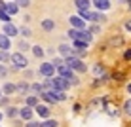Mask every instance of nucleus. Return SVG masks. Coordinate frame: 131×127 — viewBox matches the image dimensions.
Segmentation results:
<instances>
[{
  "instance_id": "nucleus-25",
  "label": "nucleus",
  "mask_w": 131,
  "mask_h": 127,
  "mask_svg": "<svg viewBox=\"0 0 131 127\" xmlns=\"http://www.w3.org/2000/svg\"><path fill=\"white\" fill-rule=\"evenodd\" d=\"M30 89H32L34 93H42V89H44V87H42L40 84H32V85H30Z\"/></svg>"
},
{
  "instance_id": "nucleus-16",
  "label": "nucleus",
  "mask_w": 131,
  "mask_h": 127,
  "mask_svg": "<svg viewBox=\"0 0 131 127\" xmlns=\"http://www.w3.org/2000/svg\"><path fill=\"white\" fill-rule=\"evenodd\" d=\"M74 6L78 8V10H89L91 2H89V0H74Z\"/></svg>"
},
{
  "instance_id": "nucleus-7",
  "label": "nucleus",
  "mask_w": 131,
  "mask_h": 127,
  "mask_svg": "<svg viewBox=\"0 0 131 127\" xmlns=\"http://www.w3.org/2000/svg\"><path fill=\"white\" fill-rule=\"evenodd\" d=\"M69 23L74 27V29H84V27H85V19H82L80 15H70L69 17Z\"/></svg>"
},
{
  "instance_id": "nucleus-5",
  "label": "nucleus",
  "mask_w": 131,
  "mask_h": 127,
  "mask_svg": "<svg viewBox=\"0 0 131 127\" xmlns=\"http://www.w3.org/2000/svg\"><path fill=\"white\" fill-rule=\"evenodd\" d=\"M38 72L42 76H46V78H49V76L55 74V65H53V63H42L40 68H38Z\"/></svg>"
},
{
  "instance_id": "nucleus-39",
  "label": "nucleus",
  "mask_w": 131,
  "mask_h": 127,
  "mask_svg": "<svg viewBox=\"0 0 131 127\" xmlns=\"http://www.w3.org/2000/svg\"><path fill=\"white\" fill-rule=\"evenodd\" d=\"M0 97H2V89H0Z\"/></svg>"
},
{
  "instance_id": "nucleus-35",
  "label": "nucleus",
  "mask_w": 131,
  "mask_h": 127,
  "mask_svg": "<svg viewBox=\"0 0 131 127\" xmlns=\"http://www.w3.org/2000/svg\"><path fill=\"white\" fill-rule=\"evenodd\" d=\"M125 30H129V32H131V21H127V23H125Z\"/></svg>"
},
{
  "instance_id": "nucleus-15",
  "label": "nucleus",
  "mask_w": 131,
  "mask_h": 127,
  "mask_svg": "<svg viewBox=\"0 0 131 127\" xmlns=\"http://www.w3.org/2000/svg\"><path fill=\"white\" fill-rule=\"evenodd\" d=\"M4 10H6L8 13H10V15H15V13H17V10H19V6H17V2H8Z\"/></svg>"
},
{
  "instance_id": "nucleus-29",
  "label": "nucleus",
  "mask_w": 131,
  "mask_h": 127,
  "mask_svg": "<svg viewBox=\"0 0 131 127\" xmlns=\"http://www.w3.org/2000/svg\"><path fill=\"white\" fill-rule=\"evenodd\" d=\"M19 32L23 34V36H30V29H29V27H23V29H21Z\"/></svg>"
},
{
  "instance_id": "nucleus-38",
  "label": "nucleus",
  "mask_w": 131,
  "mask_h": 127,
  "mask_svg": "<svg viewBox=\"0 0 131 127\" xmlns=\"http://www.w3.org/2000/svg\"><path fill=\"white\" fill-rule=\"evenodd\" d=\"M122 2H129V0H122Z\"/></svg>"
},
{
  "instance_id": "nucleus-28",
  "label": "nucleus",
  "mask_w": 131,
  "mask_h": 127,
  "mask_svg": "<svg viewBox=\"0 0 131 127\" xmlns=\"http://www.w3.org/2000/svg\"><path fill=\"white\" fill-rule=\"evenodd\" d=\"M15 2H17V6H19V8H27V6H29V0H15Z\"/></svg>"
},
{
  "instance_id": "nucleus-10",
  "label": "nucleus",
  "mask_w": 131,
  "mask_h": 127,
  "mask_svg": "<svg viewBox=\"0 0 131 127\" xmlns=\"http://www.w3.org/2000/svg\"><path fill=\"white\" fill-rule=\"evenodd\" d=\"M10 46H12L10 36H8L6 32H4V34H0V49H2V51L6 49V51H8V49H10Z\"/></svg>"
},
{
  "instance_id": "nucleus-9",
  "label": "nucleus",
  "mask_w": 131,
  "mask_h": 127,
  "mask_svg": "<svg viewBox=\"0 0 131 127\" xmlns=\"http://www.w3.org/2000/svg\"><path fill=\"white\" fill-rule=\"evenodd\" d=\"M4 32H6V34L12 38V36H15L17 32H19V30H17V27H15V25H12L10 21H6V23H4Z\"/></svg>"
},
{
  "instance_id": "nucleus-11",
  "label": "nucleus",
  "mask_w": 131,
  "mask_h": 127,
  "mask_svg": "<svg viewBox=\"0 0 131 127\" xmlns=\"http://www.w3.org/2000/svg\"><path fill=\"white\" fill-rule=\"evenodd\" d=\"M59 53L63 57H72L74 55V48H70V46H67V44H63V46L59 48Z\"/></svg>"
},
{
  "instance_id": "nucleus-2",
  "label": "nucleus",
  "mask_w": 131,
  "mask_h": 127,
  "mask_svg": "<svg viewBox=\"0 0 131 127\" xmlns=\"http://www.w3.org/2000/svg\"><path fill=\"white\" fill-rule=\"evenodd\" d=\"M55 68H57V72H59V76H63V78H67V80H69L72 85H76V84H78V78L74 76V70H72L70 66L67 65V63H61V65H57Z\"/></svg>"
},
{
  "instance_id": "nucleus-31",
  "label": "nucleus",
  "mask_w": 131,
  "mask_h": 127,
  "mask_svg": "<svg viewBox=\"0 0 131 127\" xmlns=\"http://www.w3.org/2000/svg\"><path fill=\"white\" fill-rule=\"evenodd\" d=\"M19 49H21V51H25V49H29V44H27V42H21V44H19Z\"/></svg>"
},
{
  "instance_id": "nucleus-3",
  "label": "nucleus",
  "mask_w": 131,
  "mask_h": 127,
  "mask_svg": "<svg viewBox=\"0 0 131 127\" xmlns=\"http://www.w3.org/2000/svg\"><path fill=\"white\" fill-rule=\"evenodd\" d=\"M67 65L70 66L72 70H76V72H85V65H84V61L80 57H76V55H72V57H67Z\"/></svg>"
},
{
  "instance_id": "nucleus-6",
  "label": "nucleus",
  "mask_w": 131,
  "mask_h": 127,
  "mask_svg": "<svg viewBox=\"0 0 131 127\" xmlns=\"http://www.w3.org/2000/svg\"><path fill=\"white\" fill-rule=\"evenodd\" d=\"M53 85H55V89H61V91H67L70 85V82L67 78H63V76H57V78H53Z\"/></svg>"
},
{
  "instance_id": "nucleus-40",
  "label": "nucleus",
  "mask_w": 131,
  "mask_h": 127,
  "mask_svg": "<svg viewBox=\"0 0 131 127\" xmlns=\"http://www.w3.org/2000/svg\"><path fill=\"white\" fill-rule=\"evenodd\" d=\"M129 8H131V0H129Z\"/></svg>"
},
{
  "instance_id": "nucleus-33",
  "label": "nucleus",
  "mask_w": 131,
  "mask_h": 127,
  "mask_svg": "<svg viewBox=\"0 0 131 127\" xmlns=\"http://www.w3.org/2000/svg\"><path fill=\"white\" fill-rule=\"evenodd\" d=\"M124 59H125V61H131V49H127V51H125Z\"/></svg>"
},
{
  "instance_id": "nucleus-13",
  "label": "nucleus",
  "mask_w": 131,
  "mask_h": 127,
  "mask_svg": "<svg viewBox=\"0 0 131 127\" xmlns=\"http://www.w3.org/2000/svg\"><path fill=\"white\" fill-rule=\"evenodd\" d=\"M15 91H17V85L10 84V82H6V84H4V87H2V93H4V95H13Z\"/></svg>"
},
{
  "instance_id": "nucleus-4",
  "label": "nucleus",
  "mask_w": 131,
  "mask_h": 127,
  "mask_svg": "<svg viewBox=\"0 0 131 127\" xmlns=\"http://www.w3.org/2000/svg\"><path fill=\"white\" fill-rule=\"evenodd\" d=\"M10 61L13 63V66H15V68H27V65H29V61H27V57L23 55V51L10 55Z\"/></svg>"
},
{
  "instance_id": "nucleus-22",
  "label": "nucleus",
  "mask_w": 131,
  "mask_h": 127,
  "mask_svg": "<svg viewBox=\"0 0 131 127\" xmlns=\"http://www.w3.org/2000/svg\"><path fill=\"white\" fill-rule=\"evenodd\" d=\"M40 125H42V127H57L59 123H57L55 120H46V121H44V123H40Z\"/></svg>"
},
{
  "instance_id": "nucleus-34",
  "label": "nucleus",
  "mask_w": 131,
  "mask_h": 127,
  "mask_svg": "<svg viewBox=\"0 0 131 127\" xmlns=\"http://www.w3.org/2000/svg\"><path fill=\"white\" fill-rule=\"evenodd\" d=\"M0 76H6V68H4L2 65H0Z\"/></svg>"
},
{
  "instance_id": "nucleus-36",
  "label": "nucleus",
  "mask_w": 131,
  "mask_h": 127,
  "mask_svg": "<svg viewBox=\"0 0 131 127\" xmlns=\"http://www.w3.org/2000/svg\"><path fill=\"white\" fill-rule=\"evenodd\" d=\"M4 8H6V2H4V0H0V10H4Z\"/></svg>"
},
{
  "instance_id": "nucleus-20",
  "label": "nucleus",
  "mask_w": 131,
  "mask_h": 127,
  "mask_svg": "<svg viewBox=\"0 0 131 127\" xmlns=\"http://www.w3.org/2000/svg\"><path fill=\"white\" fill-rule=\"evenodd\" d=\"M106 112L108 116H118V108H114L112 104H106Z\"/></svg>"
},
{
  "instance_id": "nucleus-18",
  "label": "nucleus",
  "mask_w": 131,
  "mask_h": 127,
  "mask_svg": "<svg viewBox=\"0 0 131 127\" xmlns=\"http://www.w3.org/2000/svg\"><path fill=\"white\" fill-rule=\"evenodd\" d=\"M17 114H19V108H15V106H8L6 108V116L8 118H15Z\"/></svg>"
},
{
  "instance_id": "nucleus-26",
  "label": "nucleus",
  "mask_w": 131,
  "mask_h": 127,
  "mask_svg": "<svg viewBox=\"0 0 131 127\" xmlns=\"http://www.w3.org/2000/svg\"><path fill=\"white\" fill-rule=\"evenodd\" d=\"M17 91L27 93V91H29V85H27V84H19V85H17Z\"/></svg>"
},
{
  "instance_id": "nucleus-32",
  "label": "nucleus",
  "mask_w": 131,
  "mask_h": 127,
  "mask_svg": "<svg viewBox=\"0 0 131 127\" xmlns=\"http://www.w3.org/2000/svg\"><path fill=\"white\" fill-rule=\"evenodd\" d=\"M2 61H10V53L4 49V53H2Z\"/></svg>"
},
{
  "instance_id": "nucleus-37",
  "label": "nucleus",
  "mask_w": 131,
  "mask_h": 127,
  "mask_svg": "<svg viewBox=\"0 0 131 127\" xmlns=\"http://www.w3.org/2000/svg\"><path fill=\"white\" fill-rule=\"evenodd\" d=\"M127 93H131V84L127 85Z\"/></svg>"
},
{
  "instance_id": "nucleus-23",
  "label": "nucleus",
  "mask_w": 131,
  "mask_h": 127,
  "mask_svg": "<svg viewBox=\"0 0 131 127\" xmlns=\"http://www.w3.org/2000/svg\"><path fill=\"white\" fill-rule=\"evenodd\" d=\"M30 49H32V53H34L36 57H42L44 55V49L40 48V46H34V48H30Z\"/></svg>"
},
{
  "instance_id": "nucleus-12",
  "label": "nucleus",
  "mask_w": 131,
  "mask_h": 127,
  "mask_svg": "<svg viewBox=\"0 0 131 127\" xmlns=\"http://www.w3.org/2000/svg\"><path fill=\"white\" fill-rule=\"evenodd\" d=\"M19 116L23 118V120H27V121H29L30 118H32V110H30V106H29V104H27V106H23V108L19 110Z\"/></svg>"
},
{
  "instance_id": "nucleus-30",
  "label": "nucleus",
  "mask_w": 131,
  "mask_h": 127,
  "mask_svg": "<svg viewBox=\"0 0 131 127\" xmlns=\"http://www.w3.org/2000/svg\"><path fill=\"white\" fill-rule=\"evenodd\" d=\"M110 44H112V46H120V44H122V38H120V36H118V38H112Z\"/></svg>"
},
{
  "instance_id": "nucleus-8",
  "label": "nucleus",
  "mask_w": 131,
  "mask_h": 127,
  "mask_svg": "<svg viewBox=\"0 0 131 127\" xmlns=\"http://www.w3.org/2000/svg\"><path fill=\"white\" fill-rule=\"evenodd\" d=\"M34 112H36L40 118H44V120L49 118V114H51V112H49V106H46V104H36V106H34Z\"/></svg>"
},
{
  "instance_id": "nucleus-14",
  "label": "nucleus",
  "mask_w": 131,
  "mask_h": 127,
  "mask_svg": "<svg viewBox=\"0 0 131 127\" xmlns=\"http://www.w3.org/2000/svg\"><path fill=\"white\" fill-rule=\"evenodd\" d=\"M93 4H95L97 10H103V11L110 8V0H93Z\"/></svg>"
},
{
  "instance_id": "nucleus-17",
  "label": "nucleus",
  "mask_w": 131,
  "mask_h": 127,
  "mask_svg": "<svg viewBox=\"0 0 131 127\" xmlns=\"http://www.w3.org/2000/svg\"><path fill=\"white\" fill-rule=\"evenodd\" d=\"M42 29L44 30H53V29H55V21H53V19H44L42 21Z\"/></svg>"
},
{
  "instance_id": "nucleus-1",
  "label": "nucleus",
  "mask_w": 131,
  "mask_h": 127,
  "mask_svg": "<svg viewBox=\"0 0 131 127\" xmlns=\"http://www.w3.org/2000/svg\"><path fill=\"white\" fill-rule=\"evenodd\" d=\"M69 36L72 40H82V42H85V44H89L91 42V30H85V27L84 29H70L69 30Z\"/></svg>"
},
{
  "instance_id": "nucleus-19",
  "label": "nucleus",
  "mask_w": 131,
  "mask_h": 127,
  "mask_svg": "<svg viewBox=\"0 0 131 127\" xmlns=\"http://www.w3.org/2000/svg\"><path fill=\"white\" fill-rule=\"evenodd\" d=\"M93 74H95V76H103V74H105V68H103L101 65H95V66H93Z\"/></svg>"
},
{
  "instance_id": "nucleus-42",
  "label": "nucleus",
  "mask_w": 131,
  "mask_h": 127,
  "mask_svg": "<svg viewBox=\"0 0 131 127\" xmlns=\"http://www.w3.org/2000/svg\"><path fill=\"white\" fill-rule=\"evenodd\" d=\"M0 61H2V55H0Z\"/></svg>"
},
{
  "instance_id": "nucleus-21",
  "label": "nucleus",
  "mask_w": 131,
  "mask_h": 127,
  "mask_svg": "<svg viewBox=\"0 0 131 127\" xmlns=\"http://www.w3.org/2000/svg\"><path fill=\"white\" fill-rule=\"evenodd\" d=\"M10 13H8L6 10H0V21H4V23H6V21H10Z\"/></svg>"
},
{
  "instance_id": "nucleus-41",
  "label": "nucleus",
  "mask_w": 131,
  "mask_h": 127,
  "mask_svg": "<svg viewBox=\"0 0 131 127\" xmlns=\"http://www.w3.org/2000/svg\"><path fill=\"white\" fill-rule=\"evenodd\" d=\"M0 120H2V114H0Z\"/></svg>"
},
{
  "instance_id": "nucleus-27",
  "label": "nucleus",
  "mask_w": 131,
  "mask_h": 127,
  "mask_svg": "<svg viewBox=\"0 0 131 127\" xmlns=\"http://www.w3.org/2000/svg\"><path fill=\"white\" fill-rule=\"evenodd\" d=\"M124 110H125V114H127V116H131V99H129V101H127V102H125V106H124Z\"/></svg>"
},
{
  "instance_id": "nucleus-24",
  "label": "nucleus",
  "mask_w": 131,
  "mask_h": 127,
  "mask_svg": "<svg viewBox=\"0 0 131 127\" xmlns=\"http://www.w3.org/2000/svg\"><path fill=\"white\" fill-rule=\"evenodd\" d=\"M27 104H29V106H36V104H38V99H36L34 95H30V97L27 99Z\"/></svg>"
}]
</instances>
